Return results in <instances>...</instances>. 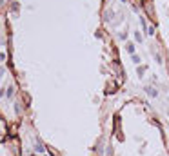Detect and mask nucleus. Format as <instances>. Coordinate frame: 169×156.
Segmentation results:
<instances>
[{
	"label": "nucleus",
	"mask_w": 169,
	"mask_h": 156,
	"mask_svg": "<svg viewBox=\"0 0 169 156\" xmlns=\"http://www.w3.org/2000/svg\"><path fill=\"white\" fill-rule=\"evenodd\" d=\"M11 147H13V152H15V156H20V151H18V140H16V138L13 140Z\"/></svg>",
	"instance_id": "2"
},
{
	"label": "nucleus",
	"mask_w": 169,
	"mask_h": 156,
	"mask_svg": "<svg viewBox=\"0 0 169 156\" xmlns=\"http://www.w3.org/2000/svg\"><path fill=\"white\" fill-rule=\"evenodd\" d=\"M49 152H51V156H60V152H56L55 149H49Z\"/></svg>",
	"instance_id": "7"
},
{
	"label": "nucleus",
	"mask_w": 169,
	"mask_h": 156,
	"mask_svg": "<svg viewBox=\"0 0 169 156\" xmlns=\"http://www.w3.org/2000/svg\"><path fill=\"white\" fill-rule=\"evenodd\" d=\"M127 51H129L131 54H135V46H133V44H127Z\"/></svg>",
	"instance_id": "5"
},
{
	"label": "nucleus",
	"mask_w": 169,
	"mask_h": 156,
	"mask_svg": "<svg viewBox=\"0 0 169 156\" xmlns=\"http://www.w3.org/2000/svg\"><path fill=\"white\" fill-rule=\"evenodd\" d=\"M145 91H147V94H149V96H155V98H156V96H158V93H156V89H153V87H145Z\"/></svg>",
	"instance_id": "3"
},
{
	"label": "nucleus",
	"mask_w": 169,
	"mask_h": 156,
	"mask_svg": "<svg viewBox=\"0 0 169 156\" xmlns=\"http://www.w3.org/2000/svg\"><path fill=\"white\" fill-rule=\"evenodd\" d=\"M133 62H135V64H140V58H138L136 54H133Z\"/></svg>",
	"instance_id": "8"
},
{
	"label": "nucleus",
	"mask_w": 169,
	"mask_h": 156,
	"mask_svg": "<svg viewBox=\"0 0 169 156\" xmlns=\"http://www.w3.org/2000/svg\"><path fill=\"white\" fill-rule=\"evenodd\" d=\"M13 94H15V87H7V93H6V96H7V98H11Z\"/></svg>",
	"instance_id": "4"
},
{
	"label": "nucleus",
	"mask_w": 169,
	"mask_h": 156,
	"mask_svg": "<svg viewBox=\"0 0 169 156\" xmlns=\"http://www.w3.org/2000/svg\"><path fill=\"white\" fill-rule=\"evenodd\" d=\"M144 71H145V67H138V76H142V74H144Z\"/></svg>",
	"instance_id": "9"
},
{
	"label": "nucleus",
	"mask_w": 169,
	"mask_h": 156,
	"mask_svg": "<svg viewBox=\"0 0 169 156\" xmlns=\"http://www.w3.org/2000/svg\"><path fill=\"white\" fill-rule=\"evenodd\" d=\"M135 38H136V42H142V35L140 33H135Z\"/></svg>",
	"instance_id": "6"
},
{
	"label": "nucleus",
	"mask_w": 169,
	"mask_h": 156,
	"mask_svg": "<svg viewBox=\"0 0 169 156\" xmlns=\"http://www.w3.org/2000/svg\"><path fill=\"white\" fill-rule=\"evenodd\" d=\"M35 151H36V152H44V151H46L44 143H42L38 138H35Z\"/></svg>",
	"instance_id": "1"
}]
</instances>
